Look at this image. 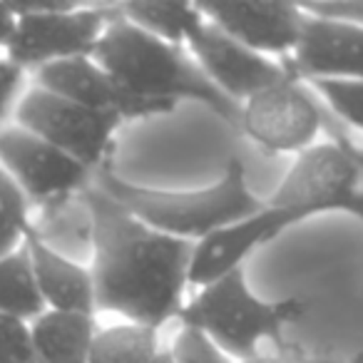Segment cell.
Here are the masks:
<instances>
[{
	"label": "cell",
	"instance_id": "1",
	"mask_svg": "<svg viewBox=\"0 0 363 363\" xmlns=\"http://www.w3.org/2000/svg\"><path fill=\"white\" fill-rule=\"evenodd\" d=\"M82 194L92 214L95 311L117 313L157 331L184 306L182 294L189 281L194 242L147 227L95 184Z\"/></svg>",
	"mask_w": 363,
	"mask_h": 363
},
{
	"label": "cell",
	"instance_id": "2",
	"mask_svg": "<svg viewBox=\"0 0 363 363\" xmlns=\"http://www.w3.org/2000/svg\"><path fill=\"white\" fill-rule=\"evenodd\" d=\"M90 57L130 95L167 105H177V100H197L212 107L232 127H239V102L229 100L204 75L202 67L179 50V45L132 26L120 16L117 6Z\"/></svg>",
	"mask_w": 363,
	"mask_h": 363
},
{
	"label": "cell",
	"instance_id": "3",
	"mask_svg": "<svg viewBox=\"0 0 363 363\" xmlns=\"http://www.w3.org/2000/svg\"><path fill=\"white\" fill-rule=\"evenodd\" d=\"M92 184L110 194L117 204L135 214L147 227L177 239H199L219 232L234 222L262 212L264 202L247 189L244 164L234 157L222 179L199 192H157L135 187L115 174L112 164H102L92 177Z\"/></svg>",
	"mask_w": 363,
	"mask_h": 363
},
{
	"label": "cell",
	"instance_id": "4",
	"mask_svg": "<svg viewBox=\"0 0 363 363\" xmlns=\"http://www.w3.org/2000/svg\"><path fill=\"white\" fill-rule=\"evenodd\" d=\"M177 316L184 326L197 328L212 338L227 356L247 363L262 358L259 356L262 338H269L279 348H284V326L296 323L303 316V303L298 298H286L279 303L262 301L249 291L247 279L239 267L202 286V291L187 306H182Z\"/></svg>",
	"mask_w": 363,
	"mask_h": 363
},
{
	"label": "cell",
	"instance_id": "5",
	"mask_svg": "<svg viewBox=\"0 0 363 363\" xmlns=\"http://www.w3.org/2000/svg\"><path fill=\"white\" fill-rule=\"evenodd\" d=\"M18 26L6 48V60L28 77L50 62L90 57L115 6L75 3H18Z\"/></svg>",
	"mask_w": 363,
	"mask_h": 363
},
{
	"label": "cell",
	"instance_id": "6",
	"mask_svg": "<svg viewBox=\"0 0 363 363\" xmlns=\"http://www.w3.org/2000/svg\"><path fill=\"white\" fill-rule=\"evenodd\" d=\"M13 122L45 140L48 145L65 152L87 169L97 172L110 162L112 140H115L117 127L125 120L110 112H97L77 102L62 100L35 85H28L16 107Z\"/></svg>",
	"mask_w": 363,
	"mask_h": 363
},
{
	"label": "cell",
	"instance_id": "7",
	"mask_svg": "<svg viewBox=\"0 0 363 363\" xmlns=\"http://www.w3.org/2000/svg\"><path fill=\"white\" fill-rule=\"evenodd\" d=\"M361 172L338 142L311 145L286 172L269 207L291 209L303 219L323 212H351L363 219Z\"/></svg>",
	"mask_w": 363,
	"mask_h": 363
},
{
	"label": "cell",
	"instance_id": "8",
	"mask_svg": "<svg viewBox=\"0 0 363 363\" xmlns=\"http://www.w3.org/2000/svg\"><path fill=\"white\" fill-rule=\"evenodd\" d=\"M0 169L11 177L33 209L85 192L95 172L16 122L0 127Z\"/></svg>",
	"mask_w": 363,
	"mask_h": 363
},
{
	"label": "cell",
	"instance_id": "9",
	"mask_svg": "<svg viewBox=\"0 0 363 363\" xmlns=\"http://www.w3.org/2000/svg\"><path fill=\"white\" fill-rule=\"evenodd\" d=\"M323 110L296 77L257 92L242 105L239 130L267 152H298L313 145Z\"/></svg>",
	"mask_w": 363,
	"mask_h": 363
},
{
	"label": "cell",
	"instance_id": "10",
	"mask_svg": "<svg viewBox=\"0 0 363 363\" xmlns=\"http://www.w3.org/2000/svg\"><path fill=\"white\" fill-rule=\"evenodd\" d=\"M30 85L52 92L62 100L90 107V110L110 112L120 120H137V117L174 110V105L142 100V97H135L127 90H122L92 57H72V60L50 62V65L33 72Z\"/></svg>",
	"mask_w": 363,
	"mask_h": 363
},
{
	"label": "cell",
	"instance_id": "11",
	"mask_svg": "<svg viewBox=\"0 0 363 363\" xmlns=\"http://www.w3.org/2000/svg\"><path fill=\"white\" fill-rule=\"evenodd\" d=\"M207 23L259 55H289L301 38L306 13L294 3L274 0H224L197 3Z\"/></svg>",
	"mask_w": 363,
	"mask_h": 363
},
{
	"label": "cell",
	"instance_id": "12",
	"mask_svg": "<svg viewBox=\"0 0 363 363\" xmlns=\"http://www.w3.org/2000/svg\"><path fill=\"white\" fill-rule=\"evenodd\" d=\"M187 45L199 60L204 75L234 102L249 100L257 92L291 77L284 62H272L267 55L249 50L212 23H204Z\"/></svg>",
	"mask_w": 363,
	"mask_h": 363
},
{
	"label": "cell",
	"instance_id": "13",
	"mask_svg": "<svg viewBox=\"0 0 363 363\" xmlns=\"http://www.w3.org/2000/svg\"><path fill=\"white\" fill-rule=\"evenodd\" d=\"M284 65L298 80H363V28L306 13L301 38Z\"/></svg>",
	"mask_w": 363,
	"mask_h": 363
},
{
	"label": "cell",
	"instance_id": "14",
	"mask_svg": "<svg viewBox=\"0 0 363 363\" xmlns=\"http://www.w3.org/2000/svg\"><path fill=\"white\" fill-rule=\"evenodd\" d=\"M303 222L301 214L291 209H279L264 204L262 212L252 217L234 222L219 232L204 237L194 244L192 264H189V281L197 286L217 281L219 277L242 267V262L262 244L272 242L279 232H284L291 224Z\"/></svg>",
	"mask_w": 363,
	"mask_h": 363
},
{
	"label": "cell",
	"instance_id": "15",
	"mask_svg": "<svg viewBox=\"0 0 363 363\" xmlns=\"http://www.w3.org/2000/svg\"><path fill=\"white\" fill-rule=\"evenodd\" d=\"M26 252L45 311L95 316V286L87 264L60 257L38 242L30 232L26 239Z\"/></svg>",
	"mask_w": 363,
	"mask_h": 363
},
{
	"label": "cell",
	"instance_id": "16",
	"mask_svg": "<svg viewBox=\"0 0 363 363\" xmlns=\"http://www.w3.org/2000/svg\"><path fill=\"white\" fill-rule=\"evenodd\" d=\"M30 234L48 249L85 264L92 254V214L85 194L40 204L30 214Z\"/></svg>",
	"mask_w": 363,
	"mask_h": 363
},
{
	"label": "cell",
	"instance_id": "17",
	"mask_svg": "<svg viewBox=\"0 0 363 363\" xmlns=\"http://www.w3.org/2000/svg\"><path fill=\"white\" fill-rule=\"evenodd\" d=\"M97 323L85 313L45 311L30 321L35 363H90Z\"/></svg>",
	"mask_w": 363,
	"mask_h": 363
},
{
	"label": "cell",
	"instance_id": "18",
	"mask_svg": "<svg viewBox=\"0 0 363 363\" xmlns=\"http://www.w3.org/2000/svg\"><path fill=\"white\" fill-rule=\"evenodd\" d=\"M120 16L132 26L152 33L160 40L182 45L189 43L207 18L197 8V3H172V0H137V3H122L117 6Z\"/></svg>",
	"mask_w": 363,
	"mask_h": 363
},
{
	"label": "cell",
	"instance_id": "19",
	"mask_svg": "<svg viewBox=\"0 0 363 363\" xmlns=\"http://www.w3.org/2000/svg\"><path fill=\"white\" fill-rule=\"evenodd\" d=\"M162 353L155 328L140 323H117L97 328L90 363H155Z\"/></svg>",
	"mask_w": 363,
	"mask_h": 363
},
{
	"label": "cell",
	"instance_id": "20",
	"mask_svg": "<svg viewBox=\"0 0 363 363\" xmlns=\"http://www.w3.org/2000/svg\"><path fill=\"white\" fill-rule=\"evenodd\" d=\"M0 313L33 321L45 313L26 247L0 259Z\"/></svg>",
	"mask_w": 363,
	"mask_h": 363
},
{
	"label": "cell",
	"instance_id": "21",
	"mask_svg": "<svg viewBox=\"0 0 363 363\" xmlns=\"http://www.w3.org/2000/svg\"><path fill=\"white\" fill-rule=\"evenodd\" d=\"M33 207L11 182V177L0 169V259L26 247L30 232Z\"/></svg>",
	"mask_w": 363,
	"mask_h": 363
},
{
	"label": "cell",
	"instance_id": "22",
	"mask_svg": "<svg viewBox=\"0 0 363 363\" xmlns=\"http://www.w3.org/2000/svg\"><path fill=\"white\" fill-rule=\"evenodd\" d=\"M313 90L341 117V122L353 125L363 132V80H308Z\"/></svg>",
	"mask_w": 363,
	"mask_h": 363
},
{
	"label": "cell",
	"instance_id": "23",
	"mask_svg": "<svg viewBox=\"0 0 363 363\" xmlns=\"http://www.w3.org/2000/svg\"><path fill=\"white\" fill-rule=\"evenodd\" d=\"M172 363H232L227 353L197 328L184 326L169 348Z\"/></svg>",
	"mask_w": 363,
	"mask_h": 363
},
{
	"label": "cell",
	"instance_id": "24",
	"mask_svg": "<svg viewBox=\"0 0 363 363\" xmlns=\"http://www.w3.org/2000/svg\"><path fill=\"white\" fill-rule=\"evenodd\" d=\"M0 363H35L30 321L0 313Z\"/></svg>",
	"mask_w": 363,
	"mask_h": 363
},
{
	"label": "cell",
	"instance_id": "25",
	"mask_svg": "<svg viewBox=\"0 0 363 363\" xmlns=\"http://www.w3.org/2000/svg\"><path fill=\"white\" fill-rule=\"evenodd\" d=\"M28 80L30 77L21 67H16L11 60H0V127L13 122L18 102L30 85Z\"/></svg>",
	"mask_w": 363,
	"mask_h": 363
},
{
	"label": "cell",
	"instance_id": "26",
	"mask_svg": "<svg viewBox=\"0 0 363 363\" xmlns=\"http://www.w3.org/2000/svg\"><path fill=\"white\" fill-rule=\"evenodd\" d=\"M303 13L326 21L351 23V26L363 28V0H336V3H303L298 6Z\"/></svg>",
	"mask_w": 363,
	"mask_h": 363
},
{
	"label": "cell",
	"instance_id": "27",
	"mask_svg": "<svg viewBox=\"0 0 363 363\" xmlns=\"http://www.w3.org/2000/svg\"><path fill=\"white\" fill-rule=\"evenodd\" d=\"M323 127H326L328 132H331V137H333V142H338V145L343 147V152H346L348 157L353 160V164L358 167V172H361V177H363V147H356L351 142V137L343 132V127L338 125L336 120H333L331 115H326L323 112Z\"/></svg>",
	"mask_w": 363,
	"mask_h": 363
},
{
	"label": "cell",
	"instance_id": "28",
	"mask_svg": "<svg viewBox=\"0 0 363 363\" xmlns=\"http://www.w3.org/2000/svg\"><path fill=\"white\" fill-rule=\"evenodd\" d=\"M18 26V13L11 3H0V50L6 55V48L11 43L13 33H16Z\"/></svg>",
	"mask_w": 363,
	"mask_h": 363
},
{
	"label": "cell",
	"instance_id": "29",
	"mask_svg": "<svg viewBox=\"0 0 363 363\" xmlns=\"http://www.w3.org/2000/svg\"><path fill=\"white\" fill-rule=\"evenodd\" d=\"M247 363H346V361H331V358H257ZM351 363V361H348Z\"/></svg>",
	"mask_w": 363,
	"mask_h": 363
},
{
	"label": "cell",
	"instance_id": "30",
	"mask_svg": "<svg viewBox=\"0 0 363 363\" xmlns=\"http://www.w3.org/2000/svg\"><path fill=\"white\" fill-rule=\"evenodd\" d=\"M155 363H172V358H169V351H162L160 356H157V361Z\"/></svg>",
	"mask_w": 363,
	"mask_h": 363
},
{
	"label": "cell",
	"instance_id": "31",
	"mask_svg": "<svg viewBox=\"0 0 363 363\" xmlns=\"http://www.w3.org/2000/svg\"><path fill=\"white\" fill-rule=\"evenodd\" d=\"M353 363H363V356H356L353 358Z\"/></svg>",
	"mask_w": 363,
	"mask_h": 363
},
{
	"label": "cell",
	"instance_id": "32",
	"mask_svg": "<svg viewBox=\"0 0 363 363\" xmlns=\"http://www.w3.org/2000/svg\"><path fill=\"white\" fill-rule=\"evenodd\" d=\"M0 60H6V55H3V50H0Z\"/></svg>",
	"mask_w": 363,
	"mask_h": 363
}]
</instances>
